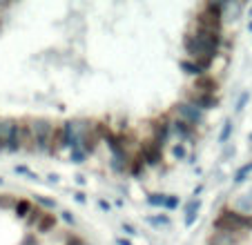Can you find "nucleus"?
<instances>
[{"label": "nucleus", "instance_id": "nucleus-1", "mask_svg": "<svg viewBox=\"0 0 252 245\" xmlns=\"http://www.w3.org/2000/svg\"><path fill=\"white\" fill-rule=\"evenodd\" d=\"M223 45V33H212V31H199V29H190L183 36V47L190 61L199 62L205 71L212 67L214 58L219 56V49Z\"/></svg>", "mask_w": 252, "mask_h": 245}, {"label": "nucleus", "instance_id": "nucleus-2", "mask_svg": "<svg viewBox=\"0 0 252 245\" xmlns=\"http://www.w3.org/2000/svg\"><path fill=\"white\" fill-rule=\"evenodd\" d=\"M54 129H56V125H54L52 121H47V118H33V121H29L32 152H40V154H45V152L52 150Z\"/></svg>", "mask_w": 252, "mask_h": 245}, {"label": "nucleus", "instance_id": "nucleus-3", "mask_svg": "<svg viewBox=\"0 0 252 245\" xmlns=\"http://www.w3.org/2000/svg\"><path fill=\"white\" fill-rule=\"evenodd\" d=\"M138 156L143 158L145 167H158L163 163V147L158 143H154L152 138L143 141L141 147H138Z\"/></svg>", "mask_w": 252, "mask_h": 245}, {"label": "nucleus", "instance_id": "nucleus-4", "mask_svg": "<svg viewBox=\"0 0 252 245\" xmlns=\"http://www.w3.org/2000/svg\"><path fill=\"white\" fill-rule=\"evenodd\" d=\"M174 114H176V118H181V121L190 122L192 127H196V125H201V122H203V112H201L196 105H192L188 98L174 105Z\"/></svg>", "mask_w": 252, "mask_h": 245}, {"label": "nucleus", "instance_id": "nucleus-5", "mask_svg": "<svg viewBox=\"0 0 252 245\" xmlns=\"http://www.w3.org/2000/svg\"><path fill=\"white\" fill-rule=\"evenodd\" d=\"M150 129H152V141L158 143L161 147H165V143L172 138V118L170 116L157 118V121L150 122Z\"/></svg>", "mask_w": 252, "mask_h": 245}, {"label": "nucleus", "instance_id": "nucleus-6", "mask_svg": "<svg viewBox=\"0 0 252 245\" xmlns=\"http://www.w3.org/2000/svg\"><path fill=\"white\" fill-rule=\"evenodd\" d=\"M188 100H190L192 105H196L201 112L219 107V96L217 94H203V92H196V90H192L190 94H188Z\"/></svg>", "mask_w": 252, "mask_h": 245}, {"label": "nucleus", "instance_id": "nucleus-7", "mask_svg": "<svg viewBox=\"0 0 252 245\" xmlns=\"http://www.w3.org/2000/svg\"><path fill=\"white\" fill-rule=\"evenodd\" d=\"M172 136L179 138V143H186L194 136V127H192L190 122L181 121V118H172Z\"/></svg>", "mask_w": 252, "mask_h": 245}, {"label": "nucleus", "instance_id": "nucleus-8", "mask_svg": "<svg viewBox=\"0 0 252 245\" xmlns=\"http://www.w3.org/2000/svg\"><path fill=\"white\" fill-rule=\"evenodd\" d=\"M192 90L203 92V94H217V90H219V80L214 78L212 74H205V76H201V78L194 80V87H192Z\"/></svg>", "mask_w": 252, "mask_h": 245}, {"label": "nucleus", "instance_id": "nucleus-9", "mask_svg": "<svg viewBox=\"0 0 252 245\" xmlns=\"http://www.w3.org/2000/svg\"><path fill=\"white\" fill-rule=\"evenodd\" d=\"M63 150H67V136H65V127L63 125H56L54 129V138H52V154H61Z\"/></svg>", "mask_w": 252, "mask_h": 245}, {"label": "nucleus", "instance_id": "nucleus-10", "mask_svg": "<svg viewBox=\"0 0 252 245\" xmlns=\"http://www.w3.org/2000/svg\"><path fill=\"white\" fill-rule=\"evenodd\" d=\"M179 65H181V69L186 71L188 76H194V80H196V78H201V76H205V74H208V71H205L203 67L199 65V62L190 61V58H188V61H181V62H179Z\"/></svg>", "mask_w": 252, "mask_h": 245}, {"label": "nucleus", "instance_id": "nucleus-11", "mask_svg": "<svg viewBox=\"0 0 252 245\" xmlns=\"http://www.w3.org/2000/svg\"><path fill=\"white\" fill-rule=\"evenodd\" d=\"M199 208H201V203L196 201V198H192V201L186 205V218H183V221H186L188 227L194 225V221L199 218Z\"/></svg>", "mask_w": 252, "mask_h": 245}, {"label": "nucleus", "instance_id": "nucleus-12", "mask_svg": "<svg viewBox=\"0 0 252 245\" xmlns=\"http://www.w3.org/2000/svg\"><path fill=\"white\" fill-rule=\"evenodd\" d=\"M11 129H14V121H0V147L7 150L11 138Z\"/></svg>", "mask_w": 252, "mask_h": 245}, {"label": "nucleus", "instance_id": "nucleus-13", "mask_svg": "<svg viewBox=\"0 0 252 245\" xmlns=\"http://www.w3.org/2000/svg\"><path fill=\"white\" fill-rule=\"evenodd\" d=\"M54 227H56V216L49 214V212H45L43 218L38 221V225H36V230H38L40 234H47V232H52Z\"/></svg>", "mask_w": 252, "mask_h": 245}, {"label": "nucleus", "instance_id": "nucleus-14", "mask_svg": "<svg viewBox=\"0 0 252 245\" xmlns=\"http://www.w3.org/2000/svg\"><path fill=\"white\" fill-rule=\"evenodd\" d=\"M32 210H33L32 203L25 201V198H18V203H16L14 212H16V216H20V218H25V221H27V216L32 214Z\"/></svg>", "mask_w": 252, "mask_h": 245}, {"label": "nucleus", "instance_id": "nucleus-15", "mask_svg": "<svg viewBox=\"0 0 252 245\" xmlns=\"http://www.w3.org/2000/svg\"><path fill=\"white\" fill-rule=\"evenodd\" d=\"M250 174H252V160H250V163H246V165H241L237 172H234V185L246 183Z\"/></svg>", "mask_w": 252, "mask_h": 245}, {"label": "nucleus", "instance_id": "nucleus-16", "mask_svg": "<svg viewBox=\"0 0 252 245\" xmlns=\"http://www.w3.org/2000/svg\"><path fill=\"white\" fill-rule=\"evenodd\" d=\"M129 174L132 176H141L143 172H145V163H143V158L138 154H134V158H132V163H129Z\"/></svg>", "mask_w": 252, "mask_h": 245}, {"label": "nucleus", "instance_id": "nucleus-17", "mask_svg": "<svg viewBox=\"0 0 252 245\" xmlns=\"http://www.w3.org/2000/svg\"><path fill=\"white\" fill-rule=\"evenodd\" d=\"M230 136H232V118H228V121L223 122V129H221V134H219V143L225 145Z\"/></svg>", "mask_w": 252, "mask_h": 245}, {"label": "nucleus", "instance_id": "nucleus-18", "mask_svg": "<svg viewBox=\"0 0 252 245\" xmlns=\"http://www.w3.org/2000/svg\"><path fill=\"white\" fill-rule=\"evenodd\" d=\"M16 203H18V198H16V196H11V194H0V208H2V210L16 208Z\"/></svg>", "mask_w": 252, "mask_h": 245}, {"label": "nucleus", "instance_id": "nucleus-19", "mask_svg": "<svg viewBox=\"0 0 252 245\" xmlns=\"http://www.w3.org/2000/svg\"><path fill=\"white\" fill-rule=\"evenodd\" d=\"M43 214H45V212H43L40 208H33V210H32V214L27 216V221H25V223H27L29 227H36V225H38V221L43 218Z\"/></svg>", "mask_w": 252, "mask_h": 245}, {"label": "nucleus", "instance_id": "nucleus-20", "mask_svg": "<svg viewBox=\"0 0 252 245\" xmlns=\"http://www.w3.org/2000/svg\"><path fill=\"white\" fill-rule=\"evenodd\" d=\"M165 194H150L148 196V205L152 208H165Z\"/></svg>", "mask_w": 252, "mask_h": 245}, {"label": "nucleus", "instance_id": "nucleus-21", "mask_svg": "<svg viewBox=\"0 0 252 245\" xmlns=\"http://www.w3.org/2000/svg\"><path fill=\"white\" fill-rule=\"evenodd\" d=\"M250 100V92H243L241 96H239V100H237V105H234V112H243V107H246V103Z\"/></svg>", "mask_w": 252, "mask_h": 245}, {"label": "nucleus", "instance_id": "nucleus-22", "mask_svg": "<svg viewBox=\"0 0 252 245\" xmlns=\"http://www.w3.org/2000/svg\"><path fill=\"white\" fill-rule=\"evenodd\" d=\"M87 154L83 150H71V163H76V165H81V163H85Z\"/></svg>", "mask_w": 252, "mask_h": 245}, {"label": "nucleus", "instance_id": "nucleus-23", "mask_svg": "<svg viewBox=\"0 0 252 245\" xmlns=\"http://www.w3.org/2000/svg\"><path fill=\"white\" fill-rule=\"evenodd\" d=\"M148 223L152 225H170V216H148Z\"/></svg>", "mask_w": 252, "mask_h": 245}, {"label": "nucleus", "instance_id": "nucleus-24", "mask_svg": "<svg viewBox=\"0 0 252 245\" xmlns=\"http://www.w3.org/2000/svg\"><path fill=\"white\" fill-rule=\"evenodd\" d=\"M172 154H174L176 158H186V156H188L186 145H183V143H179V145H174V147H172Z\"/></svg>", "mask_w": 252, "mask_h": 245}, {"label": "nucleus", "instance_id": "nucleus-25", "mask_svg": "<svg viewBox=\"0 0 252 245\" xmlns=\"http://www.w3.org/2000/svg\"><path fill=\"white\" fill-rule=\"evenodd\" d=\"M179 203H181V201H179L176 196H167V198H165V210H174V208H179Z\"/></svg>", "mask_w": 252, "mask_h": 245}, {"label": "nucleus", "instance_id": "nucleus-26", "mask_svg": "<svg viewBox=\"0 0 252 245\" xmlns=\"http://www.w3.org/2000/svg\"><path fill=\"white\" fill-rule=\"evenodd\" d=\"M121 230H123L127 236H136L138 234V232L134 230V225H129V223H123V225H121Z\"/></svg>", "mask_w": 252, "mask_h": 245}, {"label": "nucleus", "instance_id": "nucleus-27", "mask_svg": "<svg viewBox=\"0 0 252 245\" xmlns=\"http://www.w3.org/2000/svg\"><path fill=\"white\" fill-rule=\"evenodd\" d=\"M36 201L40 203V205H45V208H56V201H52V198H36Z\"/></svg>", "mask_w": 252, "mask_h": 245}, {"label": "nucleus", "instance_id": "nucleus-28", "mask_svg": "<svg viewBox=\"0 0 252 245\" xmlns=\"http://www.w3.org/2000/svg\"><path fill=\"white\" fill-rule=\"evenodd\" d=\"M63 221L69 223V225H76V218H74V214L71 212H63Z\"/></svg>", "mask_w": 252, "mask_h": 245}, {"label": "nucleus", "instance_id": "nucleus-29", "mask_svg": "<svg viewBox=\"0 0 252 245\" xmlns=\"http://www.w3.org/2000/svg\"><path fill=\"white\" fill-rule=\"evenodd\" d=\"M67 245H85V243H83V241L78 239V236H74V239H71V241H69V243H67Z\"/></svg>", "mask_w": 252, "mask_h": 245}, {"label": "nucleus", "instance_id": "nucleus-30", "mask_svg": "<svg viewBox=\"0 0 252 245\" xmlns=\"http://www.w3.org/2000/svg\"><path fill=\"white\" fill-rule=\"evenodd\" d=\"M98 205H100V210H107V212H110V203H105V201H100V203H98Z\"/></svg>", "mask_w": 252, "mask_h": 245}, {"label": "nucleus", "instance_id": "nucleus-31", "mask_svg": "<svg viewBox=\"0 0 252 245\" xmlns=\"http://www.w3.org/2000/svg\"><path fill=\"white\" fill-rule=\"evenodd\" d=\"M76 203H85V194L78 192V194H76Z\"/></svg>", "mask_w": 252, "mask_h": 245}, {"label": "nucleus", "instance_id": "nucleus-32", "mask_svg": "<svg viewBox=\"0 0 252 245\" xmlns=\"http://www.w3.org/2000/svg\"><path fill=\"white\" fill-rule=\"evenodd\" d=\"M116 243H119V245H132V243H129V241H127V239H123V236H121V239H119V241H116Z\"/></svg>", "mask_w": 252, "mask_h": 245}, {"label": "nucleus", "instance_id": "nucleus-33", "mask_svg": "<svg viewBox=\"0 0 252 245\" xmlns=\"http://www.w3.org/2000/svg\"><path fill=\"white\" fill-rule=\"evenodd\" d=\"M248 29H250V31H252V23H250V25H248Z\"/></svg>", "mask_w": 252, "mask_h": 245}, {"label": "nucleus", "instance_id": "nucleus-34", "mask_svg": "<svg viewBox=\"0 0 252 245\" xmlns=\"http://www.w3.org/2000/svg\"><path fill=\"white\" fill-rule=\"evenodd\" d=\"M250 143H252V134H250Z\"/></svg>", "mask_w": 252, "mask_h": 245}, {"label": "nucleus", "instance_id": "nucleus-35", "mask_svg": "<svg viewBox=\"0 0 252 245\" xmlns=\"http://www.w3.org/2000/svg\"><path fill=\"white\" fill-rule=\"evenodd\" d=\"M0 185H2V179H0Z\"/></svg>", "mask_w": 252, "mask_h": 245}]
</instances>
